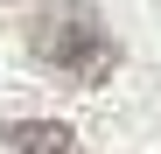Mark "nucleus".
I'll return each instance as SVG.
<instances>
[{
  "label": "nucleus",
  "mask_w": 161,
  "mask_h": 154,
  "mask_svg": "<svg viewBox=\"0 0 161 154\" xmlns=\"http://www.w3.org/2000/svg\"><path fill=\"white\" fill-rule=\"evenodd\" d=\"M28 56H35L49 77L91 91V84H105V77L119 70V42H112V28L98 21V7L56 0V7H35V14H28Z\"/></svg>",
  "instance_id": "f257e3e1"
},
{
  "label": "nucleus",
  "mask_w": 161,
  "mask_h": 154,
  "mask_svg": "<svg viewBox=\"0 0 161 154\" xmlns=\"http://www.w3.org/2000/svg\"><path fill=\"white\" fill-rule=\"evenodd\" d=\"M0 147L7 154H84L77 126L63 119H0Z\"/></svg>",
  "instance_id": "f03ea898"
}]
</instances>
